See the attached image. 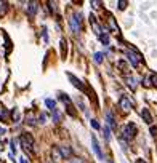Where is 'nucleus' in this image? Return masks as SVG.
<instances>
[{
    "mask_svg": "<svg viewBox=\"0 0 157 163\" xmlns=\"http://www.w3.org/2000/svg\"><path fill=\"white\" fill-rule=\"evenodd\" d=\"M21 146L24 147V150H29V152H32V149H34V138L31 136L29 133H24V134H21Z\"/></svg>",
    "mask_w": 157,
    "mask_h": 163,
    "instance_id": "obj_1",
    "label": "nucleus"
},
{
    "mask_svg": "<svg viewBox=\"0 0 157 163\" xmlns=\"http://www.w3.org/2000/svg\"><path fill=\"white\" fill-rule=\"evenodd\" d=\"M125 54H127L128 61L132 62V66H133V67H138V66L141 64V54H140V53H136L135 50H132V48H130V50H127V51H125Z\"/></svg>",
    "mask_w": 157,
    "mask_h": 163,
    "instance_id": "obj_2",
    "label": "nucleus"
},
{
    "mask_svg": "<svg viewBox=\"0 0 157 163\" xmlns=\"http://www.w3.org/2000/svg\"><path fill=\"white\" fill-rule=\"evenodd\" d=\"M69 24H71V29H72V32H80V29H82V23H80V15H74L71 19H69Z\"/></svg>",
    "mask_w": 157,
    "mask_h": 163,
    "instance_id": "obj_3",
    "label": "nucleus"
},
{
    "mask_svg": "<svg viewBox=\"0 0 157 163\" xmlns=\"http://www.w3.org/2000/svg\"><path fill=\"white\" fill-rule=\"evenodd\" d=\"M59 99L64 102V105H66V109H68V114L71 115V117H76V110H74V105H72V102H71V99L68 98V94H61L59 96Z\"/></svg>",
    "mask_w": 157,
    "mask_h": 163,
    "instance_id": "obj_4",
    "label": "nucleus"
},
{
    "mask_svg": "<svg viewBox=\"0 0 157 163\" xmlns=\"http://www.w3.org/2000/svg\"><path fill=\"white\" fill-rule=\"evenodd\" d=\"M135 134H136V127H135V123L125 125V128H124V136H125L127 139H133Z\"/></svg>",
    "mask_w": 157,
    "mask_h": 163,
    "instance_id": "obj_5",
    "label": "nucleus"
},
{
    "mask_svg": "<svg viewBox=\"0 0 157 163\" xmlns=\"http://www.w3.org/2000/svg\"><path fill=\"white\" fill-rule=\"evenodd\" d=\"M119 107H120L124 112H128L132 110V101L127 98V96H122L120 99H119Z\"/></svg>",
    "mask_w": 157,
    "mask_h": 163,
    "instance_id": "obj_6",
    "label": "nucleus"
},
{
    "mask_svg": "<svg viewBox=\"0 0 157 163\" xmlns=\"http://www.w3.org/2000/svg\"><path fill=\"white\" fill-rule=\"evenodd\" d=\"M91 144H93V150H95V153L98 155V158H99V160H103L104 155H103V152H101V147H99V144H98L96 136H91Z\"/></svg>",
    "mask_w": 157,
    "mask_h": 163,
    "instance_id": "obj_7",
    "label": "nucleus"
},
{
    "mask_svg": "<svg viewBox=\"0 0 157 163\" xmlns=\"http://www.w3.org/2000/svg\"><path fill=\"white\" fill-rule=\"evenodd\" d=\"M68 77H69V80L72 82V85H74V86H76V88H79L80 91H87V88H85V85H84V83H82V82H80L79 79H76V77H74L72 74H68Z\"/></svg>",
    "mask_w": 157,
    "mask_h": 163,
    "instance_id": "obj_8",
    "label": "nucleus"
},
{
    "mask_svg": "<svg viewBox=\"0 0 157 163\" xmlns=\"http://www.w3.org/2000/svg\"><path fill=\"white\" fill-rule=\"evenodd\" d=\"M90 24H91V27H93V32L99 37L101 34H103V32H101V27H99V24H98V21H96V18L93 16V15H90Z\"/></svg>",
    "mask_w": 157,
    "mask_h": 163,
    "instance_id": "obj_9",
    "label": "nucleus"
},
{
    "mask_svg": "<svg viewBox=\"0 0 157 163\" xmlns=\"http://www.w3.org/2000/svg\"><path fill=\"white\" fill-rule=\"evenodd\" d=\"M35 11H37V2H29L27 3V15H29V18H34Z\"/></svg>",
    "mask_w": 157,
    "mask_h": 163,
    "instance_id": "obj_10",
    "label": "nucleus"
},
{
    "mask_svg": "<svg viewBox=\"0 0 157 163\" xmlns=\"http://www.w3.org/2000/svg\"><path fill=\"white\" fill-rule=\"evenodd\" d=\"M141 117H143V120H144L147 125L152 123V117H151V114H149V110H147V109H143V110H141Z\"/></svg>",
    "mask_w": 157,
    "mask_h": 163,
    "instance_id": "obj_11",
    "label": "nucleus"
},
{
    "mask_svg": "<svg viewBox=\"0 0 157 163\" xmlns=\"http://www.w3.org/2000/svg\"><path fill=\"white\" fill-rule=\"evenodd\" d=\"M59 152H61V157H66V158L72 155V149H71V147H68V146L59 147Z\"/></svg>",
    "mask_w": 157,
    "mask_h": 163,
    "instance_id": "obj_12",
    "label": "nucleus"
},
{
    "mask_svg": "<svg viewBox=\"0 0 157 163\" xmlns=\"http://www.w3.org/2000/svg\"><path fill=\"white\" fill-rule=\"evenodd\" d=\"M59 45H61V56L66 58V53H68V43H66V40H64V38H61Z\"/></svg>",
    "mask_w": 157,
    "mask_h": 163,
    "instance_id": "obj_13",
    "label": "nucleus"
},
{
    "mask_svg": "<svg viewBox=\"0 0 157 163\" xmlns=\"http://www.w3.org/2000/svg\"><path fill=\"white\" fill-rule=\"evenodd\" d=\"M106 118H107V125H109V127L114 128V127H116V122H114L112 114H111V112H106Z\"/></svg>",
    "mask_w": 157,
    "mask_h": 163,
    "instance_id": "obj_14",
    "label": "nucleus"
},
{
    "mask_svg": "<svg viewBox=\"0 0 157 163\" xmlns=\"http://www.w3.org/2000/svg\"><path fill=\"white\" fill-rule=\"evenodd\" d=\"M26 123L32 125V127H34V125L37 123V122H35V117H34V114H32V112H29V114L26 115Z\"/></svg>",
    "mask_w": 157,
    "mask_h": 163,
    "instance_id": "obj_15",
    "label": "nucleus"
},
{
    "mask_svg": "<svg viewBox=\"0 0 157 163\" xmlns=\"http://www.w3.org/2000/svg\"><path fill=\"white\" fill-rule=\"evenodd\" d=\"M45 104H47V107L53 112V110H56V102H55L53 99H47V101H45Z\"/></svg>",
    "mask_w": 157,
    "mask_h": 163,
    "instance_id": "obj_16",
    "label": "nucleus"
},
{
    "mask_svg": "<svg viewBox=\"0 0 157 163\" xmlns=\"http://www.w3.org/2000/svg\"><path fill=\"white\" fill-rule=\"evenodd\" d=\"M99 40H101V43H103V45H109V35L107 34H101L99 35Z\"/></svg>",
    "mask_w": 157,
    "mask_h": 163,
    "instance_id": "obj_17",
    "label": "nucleus"
},
{
    "mask_svg": "<svg viewBox=\"0 0 157 163\" xmlns=\"http://www.w3.org/2000/svg\"><path fill=\"white\" fill-rule=\"evenodd\" d=\"M127 85L130 86L132 90H135V88H136V80L133 79V77H130V79H127Z\"/></svg>",
    "mask_w": 157,
    "mask_h": 163,
    "instance_id": "obj_18",
    "label": "nucleus"
},
{
    "mask_svg": "<svg viewBox=\"0 0 157 163\" xmlns=\"http://www.w3.org/2000/svg\"><path fill=\"white\" fill-rule=\"evenodd\" d=\"M93 59H95L96 64H101V62H103V53H95Z\"/></svg>",
    "mask_w": 157,
    "mask_h": 163,
    "instance_id": "obj_19",
    "label": "nucleus"
},
{
    "mask_svg": "<svg viewBox=\"0 0 157 163\" xmlns=\"http://www.w3.org/2000/svg\"><path fill=\"white\" fill-rule=\"evenodd\" d=\"M117 66L122 69V72H128V66L125 64V61H119V62H117Z\"/></svg>",
    "mask_w": 157,
    "mask_h": 163,
    "instance_id": "obj_20",
    "label": "nucleus"
},
{
    "mask_svg": "<svg viewBox=\"0 0 157 163\" xmlns=\"http://www.w3.org/2000/svg\"><path fill=\"white\" fill-rule=\"evenodd\" d=\"M149 82H151V85L157 86V74H152V75H151V79H149Z\"/></svg>",
    "mask_w": 157,
    "mask_h": 163,
    "instance_id": "obj_21",
    "label": "nucleus"
},
{
    "mask_svg": "<svg viewBox=\"0 0 157 163\" xmlns=\"http://www.w3.org/2000/svg\"><path fill=\"white\" fill-rule=\"evenodd\" d=\"M104 136H106V141H111V131L107 127H104Z\"/></svg>",
    "mask_w": 157,
    "mask_h": 163,
    "instance_id": "obj_22",
    "label": "nucleus"
},
{
    "mask_svg": "<svg viewBox=\"0 0 157 163\" xmlns=\"http://www.w3.org/2000/svg\"><path fill=\"white\" fill-rule=\"evenodd\" d=\"M5 11H7V3L3 2V3H0V15H5Z\"/></svg>",
    "mask_w": 157,
    "mask_h": 163,
    "instance_id": "obj_23",
    "label": "nucleus"
},
{
    "mask_svg": "<svg viewBox=\"0 0 157 163\" xmlns=\"http://www.w3.org/2000/svg\"><path fill=\"white\" fill-rule=\"evenodd\" d=\"M91 127H93L95 130H99V123H98V122L93 118V120H91Z\"/></svg>",
    "mask_w": 157,
    "mask_h": 163,
    "instance_id": "obj_24",
    "label": "nucleus"
},
{
    "mask_svg": "<svg viewBox=\"0 0 157 163\" xmlns=\"http://www.w3.org/2000/svg\"><path fill=\"white\" fill-rule=\"evenodd\" d=\"M125 6H127V2H125V0H120V2H119V8L125 10Z\"/></svg>",
    "mask_w": 157,
    "mask_h": 163,
    "instance_id": "obj_25",
    "label": "nucleus"
},
{
    "mask_svg": "<svg viewBox=\"0 0 157 163\" xmlns=\"http://www.w3.org/2000/svg\"><path fill=\"white\" fill-rule=\"evenodd\" d=\"M53 118H55V122H59V114L56 110H53Z\"/></svg>",
    "mask_w": 157,
    "mask_h": 163,
    "instance_id": "obj_26",
    "label": "nucleus"
},
{
    "mask_svg": "<svg viewBox=\"0 0 157 163\" xmlns=\"http://www.w3.org/2000/svg\"><path fill=\"white\" fill-rule=\"evenodd\" d=\"M151 134L152 136H157V127H151Z\"/></svg>",
    "mask_w": 157,
    "mask_h": 163,
    "instance_id": "obj_27",
    "label": "nucleus"
},
{
    "mask_svg": "<svg viewBox=\"0 0 157 163\" xmlns=\"http://www.w3.org/2000/svg\"><path fill=\"white\" fill-rule=\"evenodd\" d=\"M0 118H7V110H2V112H0Z\"/></svg>",
    "mask_w": 157,
    "mask_h": 163,
    "instance_id": "obj_28",
    "label": "nucleus"
},
{
    "mask_svg": "<svg viewBox=\"0 0 157 163\" xmlns=\"http://www.w3.org/2000/svg\"><path fill=\"white\" fill-rule=\"evenodd\" d=\"M39 122H40V123H43V122H45V114H40V117H39Z\"/></svg>",
    "mask_w": 157,
    "mask_h": 163,
    "instance_id": "obj_29",
    "label": "nucleus"
},
{
    "mask_svg": "<svg viewBox=\"0 0 157 163\" xmlns=\"http://www.w3.org/2000/svg\"><path fill=\"white\" fill-rule=\"evenodd\" d=\"M91 5H93V8H98V6H99V2H96V0H93V2H91Z\"/></svg>",
    "mask_w": 157,
    "mask_h": 163,
    "instance_id": "obj_30",
    "label": "nucleus"
},
{
    "mask_svg": "<svg viewBox=\"0 0 157 163\" xmlns=\"http://www.w3.org/2000/svg\"><path fill=\"white\" fill-rule=\"evenodd\" d=\"M136 163H144L143 160H136Z\"/></svg>",
    "mask_w": 157,
    "mask_h": 163,
    "instance_id": "obj_31",
    "label": "nucleus"
},
{
    "mask_svg": "<svg viewBox=\"0 0 157 163\" xmlns=\"http://www.w3.org/2000/svg\"><path fill=\"white\" fill-rule=\"evenodd\" d=\"M21 163H27V161H26V160H24V158H21Z\"/></svg>",
    "mask_w": 157,
    "mask_h": 163,
    "instance_id": "obj_32",
    "label": "nucleus"
}]
</instances>
